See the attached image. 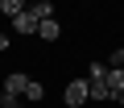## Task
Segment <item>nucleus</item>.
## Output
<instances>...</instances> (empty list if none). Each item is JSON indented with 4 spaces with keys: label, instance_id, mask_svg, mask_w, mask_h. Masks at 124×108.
Returning a JSON list of instances; mask_svg holds the SVG:
<instances>
[{
    "label": "nucleus",
    "instance_id": "nucleus-6",
    "mask_svg": "<svg viewBox=\"0 0 124 108\" xmlns=\"http://www.w3.org/2000/svg\"><path fill=\"white\" fill-rule=\"evenodd\" d=\"M108 87H112L116 96L124 91V67H108Z\"/></svg>",
    "mask_w": 124,
    "mask_h": 108
},
{
    "label": "nucleus",
    "instance_id": "nucleus-1",
    "mask_svg": "<svg viewBox=\"0 0 124 108\" xmlns=\"http://www.w3.org/2000/svg\"><path fill=\"white\" fill-rule=\"evenodd\" d=\"M62 100H66V108H83L91 100V79H70L66 91H62Z\"/></svg>",
    "mask_w": 124,
    "mask_h": 108
},
{
    "label": "nucleus",
    "instance_id": "nucleus-5",
    "mask_svg": "<svg viewBox=\"0 0 124 108\" xmlns=\"http://www.w3.org/2000/svg\"><path fill=\"white\" fill-rule=\"evenodd\" d=\"M91 100H116V91L108 87V79H95L91 83Z\"/></svg>",
    "mask_w": 124,
    "mask_h": 108
},
{
    "label": "nucleus",
    "instance_id": "nucleus-10",
    "mask_svg": "<svg viewBox=\"0 0 124 108\" xmlns=\"http://www.w3.org/2000/svg\"><path fill=\"white\" fill-rule=\"evenodd\" d=\"M87 79L95 83V79H108V63H91V71H87Z\"/></svg>",
    "mask_w": 124,
    "mask_h": 108
},
{
    "label": "nucleus",
    "instance_id": "nucleus-11",
    "mask_svg": "<svg viewBox=\"0 0 124 108\" xmlns=\"http://www.w3.org/2000/svg\"><path fill=\"white\" fill-rule=\"evenodd\" d=\"M108 67H124V50H112V58H108Z\"/></svg>",
    "mask_w": 124,
    "mask_h": 108
},
{
    "label": "nucleus",
    "instance_id": "nucleus-13",
    "mask_svg": "<svg viewBox=\"0 0 124 108\" xmlns=\"http://www.w3.org/2000/svg\"><path fill=\"white\" fill-rule=\"evenodd\" d=\"M116 104H120V108H124V91H120V96H116Z\"/></svg>",
    "mask_w": 124,
    "mask_h": 108
},
{
    "label": "nucleus",
    "instance_id": "nucleus-7",
    "mask_svg": "<svg viewBox=\"0 0 124 108\" xmlns=\"http://www.w3.org/2000/svg\"><path fill=\"white\" fill-rule=\"evenodd\" d=\"M0 13H4V17L13 21L17 13H25V0H0Z\"/></svg>",
    "mask_w": 124,
    "mask_h": 108
},
{
    "label": "nucleus",
    "instance_id": "nucleus-3",
    "mask_svg": "<svg viewBox=\"0 0 124 108\" xmlns=\"http://www.w3.org/2000/svg\"><path fill=\"white\" fill-rule=\"evenodd\" d=\"M25 87H29V79H25L21 71H13V75L4 79V87H0V91H4V96H17V100H21V96H25Z\"/></svg>",
    "mask_w": 124,
    "mask_h": 108
},
{
    "label": "nucleus",
    "instance_id": "nucleus-9",
    "mask_svg": "<svg viewBox=\"0 0 124 108\" xmlns=\"http://www.w3.org/2000/svg\"><path fill=\"white\" fill-rule=\"evenodd\" d=\"M41 96H46V87H41L37 79H29V87H25V100H29V104H37Z\"/></svg>",
    "mask_w": 124,
    "mask_h": 108
},
{
    "label": "nucleus",
    "instance_id": "nucleus-8",
    "mask_svg": "<svg viewBox=\"0 0 124 108\" xmlns=\"http://www.w3.org/2000/svg\"><path fill=\"white\" fill-rule=\"evenodd\" d=\"M29 9H33V13H37L41 21H50V17H54V4H50V0H33Z\"/></svg>",
    "mask_w": 124,
    "mask_h": 108
},
{
    "label": "nucleus",
    "instance_id": "nucleus-2",
    "mask_svg": "<svg viewBox=\"0 0 124 108\" xmlns=\"http://www.w3.org/2000/svg\"><path fill=\"white\" fill-rule=\"evenodd\" d=\"M37 25H41V17H37L33 9H25V13H17V17H13V33H21V37L37 33Z\"/></svg>",
    "mask_w": 124,
    "mask_h": 108
},
{
    "label": "nucleus",
    "instance_id": "nucleus-14",
    "mask_svg": "<svg viewBox=\"0 0 124 108\" xmlns=\"http://www.w3.org/2000/svg\"><path fill=\"white\" fill-rule=\"evenodd\" d=\"M8 108H25V104H21V100H17V104H8Z\"/></svg>",
    "mask_w": 124,
    "mask_h": 108
},
{
    "label": "nucleus",
    "instance_id": "nucleus-12",
    "mask_svg": "<svg viewBox=\"0 0 124 108\" xmlns=\"http://www.w3.org/2000/svg\"><path fill=\"white\" fill-rule=\"evenodd\" d=\"M8 42H13L8 33H0V54H4V50H8Z\"/></svg>",
    "mask_w": 124,
    "mask_h": 108
},
{
    "label": "nucleus",
    "instance_id": "nucleus-4",
    "mask_svg": "<svg viewBox=\"0 0 124 108\" xmlns=\"http://www.w3.org/2000/svg\"><path fill=\"white\" fill-rule=\"evenodd\" d=\"M58 33H62V25H58V21H54V17H50V21H41V25H37V37H41V42H58Z\"/></svg>",
    "mask_w": 124,
    "mask_h": 108
}]
</instances>
